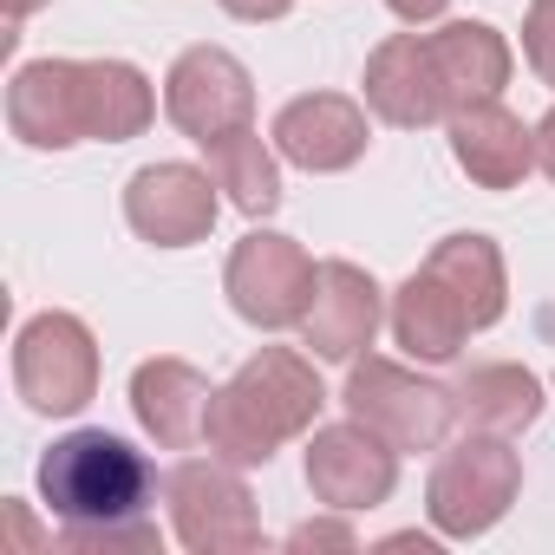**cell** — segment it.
I'll return each instance as SVG.
<instances>
[{"mask_svg": "<svg viewBox=\"0 0 555 555\" xmlns=\"http://www.w3.org/2000/svg\"><path fill=\"white\" fill-rule=\"evenodd\" d=\"M321 405H327V392H321V379H314V366H308L301 353L261 347L255 360L235 366L229 386H216L203 444H209L216 457H229L235 470H242V464H268L288 438L314 431Z\"/></svg>", "mask_w": 555, "mask_h": 555, "instance_id": "6da1fadb", "label": "cell"}, {"mask_svg": "<svg viewBox=\"0 0 555 555\" xmlns=\"http://www.w3.org/2000/svg\"><path fill=\"white\" fill-rule=\"evenodd\" d=\"M40 496L60 522H125L151 503V464L112 431H73L40 457Z\"/></svg>", "mask_w": 555, "mask_h": 555, "instance_id": "7a4b0ae2", "label": "cell"}, {"mask_svg": "<svg viewBox=\"0 0 555 555\" xmlns=\"http://www.w3.org/2000/svg\"><path fill=\"white\" fill-rule=\"evenodd\" d=\"M516 490H522L516 451H509L496 431H470V438H457V444L431 464L425 509H431V529H438V535L470 542V535H483V529H496V522L509 516Z\"/></svg>", "mask_w": 555, "mask_h": 555, "instance_id": "3957f363", "label": "cell"}, {"mask_svg": "<svg viewBox=\"0 0 555 555\" xmlns=\"http://www.w3.org/2000/svg\"><path fill=\"white\" fill-rule=\"evenodd\" d=\"M14 392L40 418H73L99 399V340L79 314H34L14 334Z\"/></svg>", "mask_w": 555, "mask_h": 555, "instance_id": "277c9868", "label": "cell"}, {"mask_svg": "<svg viewBox=\"0 0 555 555\" xmlns=\"http://www.w3.org/2000/svg\"><path fill=\"white\" fill-rule=\"evenodd\" d=\"M164 496H170V529L183 548L196 555H248L261 548V516H255V496L248 483L235 477L229 457H190L164 477Z\"/></svg>", "mask_w": 555, "mask_h": 555, "instance_id": "5b68a950", "label": "cell"}, {"mask_svg": "<svg viewBox=\"0 0 555 555\" xmlns=\"http://www.w3.org/2000/svg\"><path fill=\"white\" fill-rule=\"evenodd\" d=\"M314 274L321 261H308V248L295 235H274V229H248L222 268V295L248 327H301L308 301H314Z\"/></svg>", "mask_w": 555, "mask_h": 555, "instance_id": "8992f818", "label": "cell"}, {"mask_svg": "<svg viewBox=\"0 0 555 555\" xmlns=\"http://www.w3.org/2000/svg\"><path fill=\"white\" fill-rule=\"evenodd\" d=\"M347 418H360L366 431H379L392 451H438L457 405H451V386H431L392 360H353L347 373Z\"/></svg>", "mask_w": 555, "mask_h": 555, "instance_id": "52a82bcc", "label": "cell"}, {"mask_svg": "<svg viewBox=\"0 0 555 555\" xmlns=\"http://www.w3.org/2000/svg\"><path fill=\"white\" fill-rule=\"evenodd\" d=\"M164 118H170L183 138H196V144H209V138L248 125V118H255V79H248V66H242L235 53H222V47H190V53H177L170 79H164Z\"/></svg>", "mask_w": 555, "mask_h": 555, "instance_id": "ba28073f", "label": "cell"}, {"mask_svg": "<svg viewBox=\"0 0 555 555\" xmlns=\"http://www.w3.org/2000/svg\"><path fill=\"white\" fill-rule=\"evenodd\" d=\"M392 483H399V451L379 431H366L360 418L314 431V444H308V490L327 509H340V516L379 509L392 496Z\"/></svg>", "mask_w": 555, "mask_h": 555, "instance_id": "9c48e42d", "label": "cell"}, {"mask_svg": "<svg viewBox=\"0 0 555 555\" xmlns=\"http://www.w3.org/2000/svg\"><path fill=\"white\" fill-rule=\"evenodd\" d=\"M125 222L157 248H190L216 229V177L196 164H144L125 183Z\"/></svg>", "mask_w": 555, "mask_h": 555, "instance_id": "30bf717a", "label": "cell"}, {"mask_svg": "<svg viewBox=\"0 0 555 555\" xmlns=\"http://www.w3.org/2000/svg\"><path fill=\"white\" fill-rule=\"evenodd\" d=\"M386 321V301H379V282L353 261H321L314 274V301L301 314V340L314 347V360H334V366H353L373 334Z\"/></svg>", "mask_w": 555, "mask_h": 555, "instance_id": "8fae6325", "label": "cell"}, {"mask_svg": "<svg viewBox=\"0 0 555 555\" xmlns=\"http://www.w3.org/2000/svg\"><path fill=\"white\" fill-rule=\"evenodd\" d=\"M274 151H282L288 164L314 170V177H334V170H353L373 144L366 131V105L340 99V92H301L288 99L282 112H274Z\"/></svg>", "mask_w": 555, "mask_h": 555, "instance_id": "7c38bea8", "label": "cell"}, {"mask_svg": "<svg viewBox=\"0 0 555 555\" xmlns=\"http://www.w3.org/2000/svg\"><path fill=\"white\" fill-rule=\"evenodd\" d=\"M366 112L399 125V131H425L451 118V92L438 79V60L418 34H392L386 47H373L366 60Z\"/></svg>", "mask_w": 555, "mask_h": 555, "instance_id": "4fadbf2b", "label": "cell"}, {"mask_svg": "<svg viewBox=\"0 0 555 555\" xmlns=\"http://www.w3.org/2000/svg\"><path fill=\"white\" fill-rule=\"evenodd\" d=\"M8 125L34 151H73L86 144V99H79V60H34L8 79Z\"/></svg>", "mask_w": 555, "mask_h": 555, "instance_id": "5bb4252c", "label": "cell"}, {"mask_svg": "<svg viewBox=\"0 0 555 555\" xmlns=\"http://www.w3.org/2000/svg\"><path fill=\"white\" fill-rule=\"evenodd\" d=\"M444 125H451V157L477 190H516L535 170V131L509 105L483 99V105L451 112Z\"/></svg>", "mask_w": 555, "mask_h": 555, "instance_id": "9a60e30c", "label": "cell"}, {"mask_svg": "<svg viewBox=\"0 0 555 555\" xmlns=\"http://www.w3.org/2000/svg\"><path fill=\"white\" fill-rule=\"evenodd\" d=\"M209 399H216V386H209L190 360H144V366L131 373V412H138V425H144L164 451L203 444V431H209Z\"/></svg>", "mask_w": 555, "mask_h": 555, "instance_id": "2e32d148", "label": "cell"}, {"mask_svg": "<svg viewBox=\"0 0 555 555\" xmlns=\"http://www.w3.org/2000/svg\"><path fill=\"white\" fill-rule=\"evenodd\" d=\"M425 47H431V60H438V79H444V92H451V112L483 105V99H496V92L509 86V40H503L496 27H483V21H451V27H438Z\"/></svg>", "mask_w": 555, "mask_h": 555, "instance_id": "e0dca14e", "label": "cell"}, {"mask_svg": "<svg viewBox=\"0 0 555 555\" xmlns=\"http://www.w3.org/2000/svg\"><path fill=\"white\" fill-rule=\"evenodd\" d=\"M86 99V144H125L157 118V92L131 60H79Z\"/></svg>", "mask_w": 555, "mask_h": 555, "instance_id": "ac0fdd59", "label": "cell"}, {"mask_svg": "<svg viewBox=\"0 0 555 555\" xmlns=\"http://www.w3.org/2000/svg\"><path fill=\"white\" fill-rule=\"evenodd\" d=\"M451 405L470 431H496V438H516L542 418V386L529 366H509V360H490V366H470L457 373L451 386Z\"/></svg>", "mask_w": 555, "mask_h": 555, "instance_id": "d6986e66", "label": "cell"}, {"mask_svg": "<svg viewBox=\"0 0 555 555\" xmlns=\"http://www.w3.org/2000/svg\"><path fill=\"white\" fill-rule=\"evenodd\" d=\"M392 334H399V347H405L412 360H457L477 327H470L464 301L438 282V274L418 268L412 282L392 295Z\"/></svg>", "mask_w": 555, "mask_h": 555, "instance_id": "ffe728a7", "label": "cell"}, {"mask_svg": "<svg viewBox=\"0 0 555 555\" xmlns=\"http://www.w3.org/2000/svg\"><path fill=\"white\" fill-rule=\"evenodd\" d=\"M425 268L464 301V314H470L477 334L503 321V308H509V274H503V255H496L490 235H444L425 255Z\"/></svg>", "mask_w": 555, "mask_h": 555, "instance_id": "44dd1931", "label": "cell"}, {"mask_svg": "<svg viewBox=\"0 0 555 555\" xmlns=\"http://www.w3.org/2000/svg\"><path fill=\"white\" fill-rule=\"evenodd\" d=\"M203 157H209L216 190H222L242 216H274V209H282V164H274L282 151L261 144V131H255V125H235V131L209 138V144H203Z\"/></svg>", "mask_w": 555, "mask_h": 555, "instance_id": "7402d4cb", "label": "cell"}, {"mask_svg": "<svg viewBox=\"0 0 555 555\" xmlns=\"http://www.w3.org/2000/svg\"><path fill=\"white\" fill-rule=\"evenodd\" d=\"M60 542H66L73 555H157V548H164V535H157L151 516H125V522H66Z\"/></svg>", "mask_w": 555, "mask_h": 555, "instance_id": "603a6c76", "label": "cell"}, {"mask_svg": "<svg viewBox=\"0 0 555 555\" xmlns=\"http://www.w3.org/2000/svg\"><path fill=\"white\" fill-rule=\"evenodd\" d=\"M522 60L535 66L542 86H555V0H535L522 21Z\"/></svg>", "mask_w": 555, "mask_h": 555, "instance_id": "cb8c5ba5", "label": "cell"}, {"mask_svg": "<svg viewBox=\"0 0 555 555\" xmlns=\"http://www.w3.org/2000/svg\"><path fill=\"white\" fill-rule=\"evenodd\" d=\"M288 548H295V555H308V548H353V529H347V522H301V529L288 535Z\"/></svg>", "mask_w": 555, "mask_h": 555, "instance_id": "d4e9b609", "label": "cell"}, {"mask_svg": "<svg viewBox=\"0 0 555 555\" xmlns=\"http://www.w3.org/2000/svg\"><path fill=\"white\" fill-rule=\"evenodd\" d=\"M386 8H392V21H405V27H431V21H444L451 0H386Z\"/></svg>", "mask_w": 555, "mask_h": 555, "instance_id": "484cf974", "label": "cell"}, {"mask_svg": "<svg viewBox=\"0 0 555 555\" xmlns=\"http://www.w3.org/2000/svg\"><path fill=\"white\" fill-rule=\"evenodd\" d=\"M295 8V0H222V14H235V21H282Z\"/></svg>", "mask_w": 555, "mask_h": 555, "instance_id": "4316f807", "label": "cell"}, {"mask_svg": "<svg viewBox=\"0 0 555 555\" xmlns=\"http://www.w3.org/2000/svg\"><path fill=\"white\" fill-rule=\"evenodd\" d=\"M535 170H542V177L555 183V112H548V118L535 125Z\"/></svg>", "mask_w": 555, "mask_h": 555, "instance_id": "83f0119b", "label": "cell"}, {"mask_svg": "<svg viewBox=\"0 0 555 555\" xmlns=\"http://www.w3.org/2000/svg\"><path fill=\"white\" fill-rule=\"evenodd\" d=\"M47 0H8V21H27V14H40Z\"/></svg>", "mask_w": 555, "mask_h": 555, "instance_id": "f1b7e54d", "label": "cell"}]
</instances>
